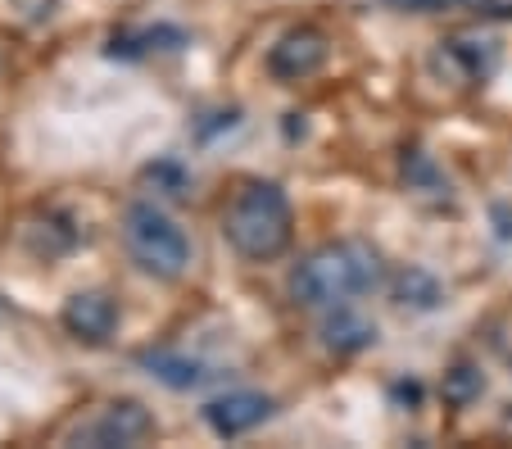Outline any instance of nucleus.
Returning <instances> with one entry per match:
<instances>
[{
  "label": "nucleus",
  "mask_w": 512,
  "mask_h": 449,
  "mask_svg": "<svg viewBox=\"0 0 512 449\" xmlns=\"http://www.w3.org/2000/svg\"><path fill=\"white\" fill-rule=\"evenodd\" d=\"M386 268H381V254L363 241H336L322 245L304 259L295 273H290V295L304 309H340L354 295H368L381 286Z\"/></svg>",
  "instance_id": "nucleus-1"
},
{
  "label": "nucleus",
  "mask_w": 512,
  "mask_h": 449,
  "mask_svg": "<svg viewBox=\"0 0 512 449\" xmlns=\"http://www.w3.org/2000/svg\"><path fill=\"white\" fill-rule=\"evenodd\" d=\"M295 232V214H290V200L277 182H241V191H232L223 209V236L241 259L250 264H268L290 245Z\"/></svg>",
  "instance_id": "nucleus-2"
},
{
  "label": "nucleus",
  "mask_w": 512,
  "mask_h": 449,
  "mask_svg": "<svg viewBox=\"0 0 512 449\" xmlns=\"http://www.w3.org/2000/svg\"><path fill=\"white\" fill-rule=\"evenodd\" d=\"M123 245L132 254V264L155 277H182L191 264V241L186 232L150 200H136L123 218Z\"/></svg>",
  "instance_id": "nucleus-3"
},
{
  "label": "nucleus",
  "mask_w": 512,
  "mask_h": 449,
  "mask_svg": "<svg viewBox=\"0 0 512 449\" xmlns=\"http://www.w3.org/2000/svg\"><path fill=\"white\" fill-rule=\"evenodd\" d=\"M322 59H327V37L313 28H300V32H286L268 50V73L281 82H300L313 69H322Z\"/></svg>",
  "instance_id": "nucleus-4"
},
{
  "label": "nucleus",
  "mask_w": 512,
  "mask_h": 449,
  "mask_svg": "<svg viewBox=\"0 0 512 449\" xmlns=\"http://www.w3.org/2000/svg\"><path fill=\"white\" fill-rule=\"evenodd\" d=\"M150 427H155L150 413L136 400H123V404H109L91 427H82L78 440H87V445H136V440L150 436Z\"/></svg>",
  "instance_id": "nucleus-5"
},
{
  "label": "nucleus",
  "mask_w": 512,
  "mask_h": 449,
  "mask_svg": "<svg viewBox=\"0 0 512 449\" xmlns=\"http://www.w3.org/2000/svg\"><path fill=\"white\" fill-rule=\"evenodd\" d=\"M268 413H272V400H263V395H254V391H236V395L213 400L209 409H204V422L223 440H232V436H245L250 427H259Z\"/></svg>",
  "instance_id": "nucleus-6"
},
{
  "label": "nucleus",
  "mask_w": 512,
  "mask_h": 449,
  "mask_svg": "<svg viewBox=\"0 0 512 449\" xmlns=\"http://www.w3.org/2000/svg\"><path fill=\"white\" fill-rule=\"evenodd\" d=\"M64 327L78 341H91V345H105L118 327V304L109 295H73L64 309Z\"/></svg>",
  "instance_id": "nucleus-7"
},
{
  "label": "nucleus",
  "mask_w": 512,
  "mask_h": 449,
  "mask_svg": "<svg viewBox=\"0 0 512 449\" xmlns=\"http://www.w3.org/2000/svg\"><path fill=\"white\" fill-rule=\"evenodd\" d=\"M440 64L458 69V78L476 87V82H485L494 73L499 46H494L490 37H454V41H445V50H440Z\"/></svg>",
  "instance_id": "nucleus-8"
},
{
  "label": "nucleus",
  "mask_w": 512,
  "mask_h": 449,
  "mask_svg": "<svg viewBox=\"0 0 512 449\" xmlns=\"http://www.w3.org/2000/svg\"><path fill=\"white\" fill-rule=\"evenodd\" d=\"M372 341H377V332H372L368 323H358L354 313L340 304V313L327 323V345H331V350L349 354V350H363V345H372Z\"/></svg>",
  "instance_id": "nucleus-9"
},
{
  "label": "nucleus",
  "mask_w": 512,
  "mask_h": 449,
  "mask_svg": "<svg viewBox=\"0 0 512 449\" xmlns=\"http://www.w3.org/2000/svg\"><path fill=\"white\" fill-rule=\"evenodd\" d=\"M141 363L150 372H155L159 381H168V386H195V381L204 377L200 363H186V359H173V354H141Z\"/></svg>",
  "instance_id": "nucleus-10"
},
{
  "label": "nucleus",
  "mask_w": 512,
  "mask_h": 449,
  "mask_svg": "<svg viewBox=\"0 0 512 449\" xmlns=\"http://www.w3.org/2000/svg\"><path fill=\"white\" fill-rule=\"evenodd\" d=\"M481 391H485V377H481L476 368H454V372H445V400L458 404V409H463V404H472Z\"/></svg>",
  "instance_id": "nucleus-11"
}]
</instances>
